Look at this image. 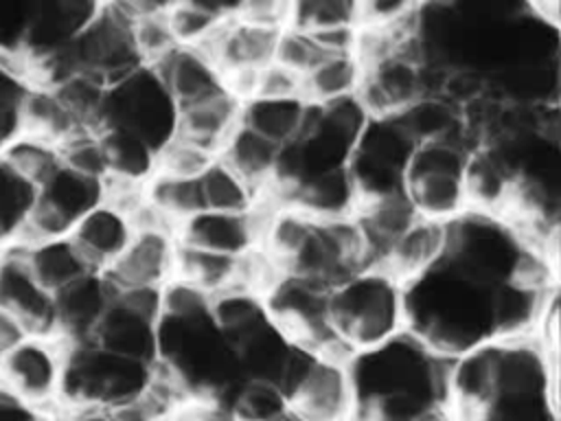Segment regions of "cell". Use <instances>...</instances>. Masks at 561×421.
<instances>
[{
    "instance_id": "obj_5",
    "label": "cell",
    "mask_w": 561,
    "mask_h": 421,
    "mask_svg": "<svg viewBox=\"0 0 561 421\" xmlns=\"http://www.w3.org/2000/svg\"><path fill=\"white\" fill-rule=\"evenodd\" d=\"M153 364L114 353L94 340L68 342V362L64 392L59 403H83L110 408L131 395H138Z\"/></svg>"
},
{
    "instance_id": "obj_35",
    "label": "cell",
    "mask_w": 561,
    "mask_h": 421,
    "mask_svg": "<svg viewBox=\"0 0 561 421\" xmlns=\"http://www.w3.org/2000/svg\"><path fill=\"white\" fill-rule=\"evenodd\" d=\"M366 20V0H291V26L305 31L359 29Z\"/></svg>"
},
{
    "instance_id": "obj_33",
    "label": "cell",
    "mask_w": 561,
    "mask_h": 421,
    "mask_svg": "<svg viewBox=\"0 0 561 421\" xmlns=\"http://www.w3.org/2000/svg\"><path fill=\"white\" fill-rule=\"evenodd\" d=\"M99 134L107 153V175H121L140 182H147L153 175L158 149L151 143L118 125H103Z\"/></svg>"
},
{
    "instance_id": "obj_15",
    "label": "cell",
    "mask_w": 561,
    "mask_h": 421,
    "mask_svg": "<svg viewBox=\"0 0 561 421\" xmlns=\"http://www.w3.org/2000/svg\"><path fill=\"white\" fill-rule=\"evenodd\" d=\"M114 298L105 272H90L55 294V327L66 342L90 340Z\"/></svg>"
},
{
    "instance_id": "obj_46",
    "label": "cell",
    "mask_w": 561,
    "mask_h": 421,
    "mask_svg": "<svg viewBox=\"0 0 561 421\" xmlns=\"http://www.w3.org/2000/svg\"><path fill=\"white\" fill-rule=\"evenodd\" d=\"M53 421H112L105 408L83 403H59V414Z\"/></svg>"
},
{
    "instance_id": "obj_14",
    "label": "cell",
    "mask_w": 561,
    "mask_h": 421,
    "mask_svg": "<svg viewBox=\"0 0 561 421\" xmlns=\"http://www.w3.org/2000/svg\"><path fill=\"white\" fill-rule=\"evenodd\" d=\"M175 232L188 246L241 257L259 246L261 219L252 208L245 213L202 208L184 219Z\"/></svg>"
},
{
    "instance_id": "obj_26",
    "label": "cell",
    "mask_w": 561,
    "mask_h": 421,
    "mask_svg": "<svg viewBox=\"0 0 561 421\" xmlns=\"http://www.w3.org/2000/svg\"><path fill=\"white\" fill-rule=\"evenodd\" d=\"M364 79V64L353 50L322 55L302 77L300 94L311 105H324L357 94Z\"/></svg>"
},
{
    "instance_id": "obj_22",
    "label": "cell",
    "mask_w": 561,
    "mask_h": 421,
    "mask_svg": "<svg viewBox=\"0 0 561 421\" xmlns=\"http://www.w3.org/2000/svg\"><path fill=\"white\" fill-rule=\"evenodd\" d=\"M550 289L528 285L519 278H506L491 287L493 338H519L537 331Z\"/></svg>"
},
{
    "instance_id": "obj_3",
    "label": "cell",
    "mask_w": 561,
    "mask_h": 421,
    "mask_svg": "<svg viewBox=\"0 0 561 421\" xmlns=\"http://www.w3.org/2000/svg\"><path fill=\"white\" fill-rule=\"evenodd\" d=\"M278 384L289 397L291 412L305 421H351L355 417L348 357L318 353L294 342Z\"/></svg>"
},
{
    "instance_id": "obj_37",
    "label": "cell",
    "mask_w": 561,
    "mask_h": 421,
    "mask_svg": "<svg viewBox=\"0 0 561 421\" xmlns=\"http://www.w3.org/2000/svg\"><path fill=\"white\" fill-rule=\"evenodd\" d=\"M164 15L178 46H204L228 18L210 0H173L164 7Z\"/></svg>"
},
{
    "instance_id": "obj_41",
    "label": "cell",
    "mask_w": 561,
    "mask_h": 421,
    "mask_svg": "<svg viewBox=\"0 0 561 421\" xmlns=\"http://www.w3.org/2000/svg\"><path fill=\"white\" fill-rule=\"evenodd\" d=\"M136 48L147 66H153L158 59H162L171 48H175V37L171 33L169 20L164 15V9H153L142 13L131 24Z\"/></svg>"
},
{
    "instance_id": "obj_48",
    "label": "cell",
    "mask_w": 561,
    "mask_h": 421,
    "mask_svg": "<svg viewBox=\"0 0 561 421\" xmlns=\"http://www.w3.org/2000/svg\"><path fill=\"white\" fill-rule=\"evenodd\" d=\"M215 410L204 403H184L167 421H213Z\"/></svg>"
},
{
    "instance_id": "obj_38",
    "label": "cell",
    "mask_w": 561,
    "mask_h": 421,
    "mask_svg": "<svg viewBox=\"0 0 561 421\" xmlns=\"http://www.w3.org/2000/svg\"><path fill=\"white\" fill-rule=\"evenodd\" d=\"M327 53L335 50H329L316 33L289 24L278 31L274 61L302 77Z\"/></svg>"
},
{
    "instance_id": "obj_1",
    "label": "cell",
    "mask_w": 561,
    "mask_h": 421,
    "mask_svg": "<svg viewBox=\"0 0 561 421\" xmlns=\"http://www.w3.org/2000/svg\"><path fill=\"white\" fill-rule=\"evenodd\" d=\"M405 331L447 357L493 340L491 287L473 283L443 259L405 283Z\"/></svg>"
},
{
    "instance_id": "obj_9",
    "label": "cell",
    "mask_w": 561,
    "mask_h": 421,
    "mask_svg": "<svg viewBox=\"0 0 561 421\" xmlns=\"http://www.w3.org/2000/svg\"><path fill=\"white\" fill-rule=\"evenodd\" d=\"M103 180L81 173L59 160L37 180V202L24 243L68 235L90 208L103 202Z\"/></svg>"
},
{
    "instance_id": "obj_43",
    "label": "cell",
    "mask_w": 561,
    "mask_h": 421,
    "mask_svg": "<svg viewBox=\"0 0 561 421\" xmlns=\"http://www.w3.org/2000/svg\"><path fill=\"white\" fill-rule=\"evenodd\" d=\"M296 94H300V75L280 66L278 61H270L256 72L250 96H296Z\"/></svg>"
},
{
    "instance_id": "obj_31",
    "label": "cell",
    "mask_w": 561,
    "mask_h": 421,
    "mask_svg": "<svg viewBox=\"0 0 561 421\" xmlns=\"http://www.w3.org/2000/svg\"><path fill=\"white\" fill-rule=\"evenodd\" d=\"M175 278H182L208 296L237 285L239 276V257L204 250L188 246L178 239L175 252Z\"/></svg>"
},
{
    "instance_id": "obj_50",
    "label": "cell",
    "mask_w": 561,
    "mask_h": 421,
    "mask_svg": "<svg viewBox=\"0 0 561 421\" xmlns=\"http://www.w3.org/2000/svg\"><path fill=\"white\" fill-rule=\"evenodd\" d=\"M430 2H436V4H456L458 0H430Z\"/></svg>"
},
{
    "instance_id": "obj_29",
    "label": "cell",
    "mask_w": 561,
    "mask_h": 421,
    "mask_svg": "<svg viewBox=\"0 0 561 421\" xmlns=\"http://www.w3.org/2000/svg\"><path fill=\"white\" fill-rule=\"evenodd\" d=\"M219 158H224L232 169H237L252 184L263 189L276 178L280 147L256 134L254 129L239 123V127L224 143Z\"/></svg>"
},
{
    "instance_id": "obj_40",
    "label": "cell",
    "mask_w": 561,
    "mask_h": 421,
    "mask_svg": "<svg viewBox=\"0 0 561 421\" xmlns=\"http://www.w3.org/2000/svg\"><path fill=\"white\" fill-rule=\"evenodd\" d=\"M217 158L210 151L202 149L193 140L180 136L175 132L173 138H169L156 156V171L153 173H164V175H178V178H197L208 162Z\"/></svg>"
},
{
    "instance_id": "obj_49",
    "label": "cell",
    "mask_w": 561,
    "mask_h": 421,
    "mask_svg": "<svg viewBox=\"0 0 561 421\" xmlns=\"http://www.w3.org/2000/svg\"><path fill=\"white\" fill-rule=\"evenodd\" d=\"M280 421H305L302 417H298V414H294V412H289L285 419H280Z\"/></svg>"
},
{
    "instance_id": "obj_7",
    "label": "cell",
    "mask_w": 561,
    "mask_h": 421,
    "mask_svg": "<svg viewBox=\"0 0 561 421\" xmlns=\"http://www.w3.org/2000/svg\"><path fill=\"white\" fill-rule=\"evenodd\" d=\"M68 342L57 333H28L0 360V388L50 410L59 406Z\"/></svg>"
},
{
    "instance_id": "obj_23",
    "label": "cell",
    "mask_w": 561,
    "mask_h": 421,
    "mask_svg": "<svg viewBox=\"0 0 561 421\" xmlns=\"http://www.w3.org/2000/svg\"><path fill=\"white\" fill-rule=\"evenodd\" d=\"M37 281L53 294L66 289L81 276L94 272L70 235L44 237L20 246Z\"/></svg>"
},
{
    "instance_id": "obj_24",
    "label": "cell",
    "mask_w": 561,
    "mask_h": 421,
    "mask_svg": "<svg viewBox=\"0 0 561 421\" xmlns=\"http://www.w3.org/2000/svg\"><path fill=\"white\" fill-rule=\"evenodd\" d=\"M311 103L296 96H250L241 105V123L278 147L294 143L309 118Z\"/></svg>"
},
{
    "instance_id": "obj_11",
    "label": "cell",
    "mask_w": 561,
    "mask_h": 421,
    "mask_svg": "<svg viewBox=\"0 0 561 421\" xmlns=\"http://www.w3.org/2000/svg\"><path fill=\"white\" fill-rule=\"evenodd\" d=\"M178 232L171 228H140L123 254L105 270L114 289L131 285H164L173 278Z\"/></svg>"
},
{
    "instance_id": "obj_34",
    "label": "cell",
    "mask_w": 561,
    "mask_h": 421,
    "mask_svg": "<svg viewBox=\"0 0 561 421\" xmlns=\"http://www.w3.org/2000/svg\"><path fill=\"white\" fill-rule=\"evenodd\" d=\"M228 414L234 421H280L291 412L289 397L280 384L241 377L228 390Z\"/></svg>"
},
{
    "instance_id": "obj_47",
    "label": "cell",
    "mask_w": 561,
    "mask_h": 421,
    "mask_svg": "<svg viewBox=\"0 0 561 421\" xmlns=\"http://www.w3.org/2000/svg\"><path fill=\"white\" fill-rule=\"evenodd\" d=\"M414 0H366L368 4V20H379V18H392L410 11V4Z\"/></svg>"
},
{
    "instance_id": "obj_39",
    "label": "cell",
    "mask_w": 561,
    "mask_h": 421,
    "mask_svg": "<svg viewBox=\"0 0 561 421\" xmlns=\"http://www.w3.org/2000/svg\"><path fill=\"white\" fill-rule=\"evenodd\" d=\"M35 0H0V59L18 64L33 20Z\"/></svg>"
},
{
    "instance_id": "obj_12",
    "label": "cell",
    "mask_w": 561,
    "mask_h": 421,
    "mask_svg": "<svg viewBox=\"0 0 561 421\" xmlns=\"http://www.w3.org/2000/svg\"><path fill=\"white\" fill-rule=\"evenodd\" d=\"M0 307L18 316L31 333H57L55 294L37 281L20 248L0 250Z\"/></svg>"
},
{
    "instance_id": "obj_21",
    "label": "cell",
    "mask_w": 561,
    "mask_h": 421,
    "mask_svg": "<svg viewBox=\"0 0 561 421\" xmlns=\"http://www.w3.org/2000/svg\"><path fill=\"white\" fill-rule=\"evenodd\" d=\"M164 88L180 105L193 103L226 88V79L213 59L197 46H175L153 64Z\"/></svg>"
},
{
    "instance_id": "obj_25",
    "label": "cell",
    "mask_w": 561,
    "mask_h": 421,
    "mask_svg": "<svg viewBox=\"0 0 561 421\" xmlns=\"http://www.w3.org/2000/svg\"><path fill=\"white\" fill-rule=\"evenodd\" d=\"M37 202V184L0 151V250L20 248Z\"/></svg>"
},
{
    "instance_id": "obj_45",
    "label": "cell",
    "mask_w": 561,
    "mask_h": 421,
    "mask_svg": "<svg viewBox=\"0 0 561 421\" xmlns=\"http://www.w3.org/2000/svg\"><path fill=\"white\" fill-rule=\"evenodd\" d=\"M31 331L26 329V325L13 316L11 311L0 307V360L22 340L26 338Z\"/></svg>"
},
{
    "instance_id": "obj_27",
    "label": "cell",
    "mask_w": 561,
    "mask_h": 421,
    "mask_svg": "<svg viewBox=\"0 0 561 421\" xmlns=\"http://www.w3.org/2000/svg\"><path fill=\"white\" fill-rule=\"evenodd\" d=\"M392 116L416 145L467 138L462 110L443 94H423Z\"/></svg>"
},
{
    "instance_id": "obj_10",
    "label": "cell",
    "mask_w": 561,
    "mask_h": 421,
    "mask_svg": "<svg viewBox=\"0 0 561 421\" xmlns=\"http://www.w3.org/2000/svg\"><path fill=\"white\" fill-rule=\"evenodd\" d=\"M278 31L228 15L202 48L226 79V86L243 101L252 94L256 72L274 61Z\"/></svg>"
},
{
    "instance_id": "obj_13",
    "label": "cell",
    "mask_w": 561,
    "mask_h": 421,
    "mask_svg": "<svg viewBox=\"0 0 561 421\" xmlns=\"http://www.w3.org/2000/svg\"><path fill=\"white\" fill-rule=\"evenodd\" d=\"M105 0H35L24 44L26 64H37L68 46L103 9Z\"/></svg>"
},
{
    "instance_id": "obj_4",
    "label": "cell",
    "mask_w": 561,
    "mask_h": 421,
    "mask_svg": "<svg viewBox=\"0 0 561 421\" xmlns=\"http://www.w3.org/2000/svg\"><path fill=\"white\" fill-rule=\"evenodd\" d=\"M469 156L467 140H434L414 147L403 186L421 217L451 221L467 213L465 171Z\"/></svg>"
},
{
    "instance_id": "obj_8",
    "label": "cell",
    "mask_w": 561,
    "mask_h": 421,
    "mask_svg": "<svg viewBox=\"0 0 561 421\" xmlns=\"http://www.w3.org/2000/svg\"><path fill=\"white\" fill-rule=\"evenodd\" d=\"M416 143L401 127L397 116H370L348 160V173L359 202L403 189L405 167Z\"/></svg>"
},
{
    "instance_id": "obj_44",
    "label": "cell",
    "mask_w": 561,
    "mask_h": 421,
    "mask_svg": "<svg viewBox=\"0 0 561 421\" xmlns=\"http://www.w3.org/2000/svg\"><path fill=\"white\" fill-rule=\"evenodd\" d=\"M0 421H53L48 410L37 408L0 388Z\"/></svg>"
},
{
    "instance_id": "obj_28",
    "label": "cell",
    "mask_w": 561,
    "mask_h": 421,
    "mask_svg": "<svg viewBox=\"0 0 561 421\" xmlns=\"http://www.w3.org/2000/svg\"><path fill=\"white\" fill-rule=\"evenodd\" d=\"M291 349L294 340L280 327H276L272 318L234 344L243 377L267 379L276 384L283 377Z\"/></svg>"
},
{
    "instance_id": "obj_16",
    "label": "cell",
    "mask_w": 561,
    "mask_h": 421,
    "mask_svg": "<svg viewBox=\"0 0 561 421\" xmlns=\"http://www.w3.org/2000/svg\"><path fill=\"white\" fill-rule=\"evenodd\" d=\"M136 228L127 210L103 200L90 208L68 232L88 263L105 272L127 248Z\"/></svg>"
},
{
    "instance_id": "obj_19",
    "label": "cell",
    "mask_w": 561,
    "mask_h": 421,
    "mask_svg": "<svg viewBox=\"0 0 561 421\" xmlns=\"http://www.w3.org/2000/svg\"><path fill=\"white\" fill-rule=\"evenodd\" d=\"M465 186L467 210L504 217L517 189V173L493 147L482 145L469 156Z\"/></svg>"
},
{
    "instance_id": "obj_42",
    "label": "cell",
    "mask_w": 561,
    "mask_h": 421,
    "mask_svg": "<svg viewBox=\"0 0 561 421\" xmlns=\"http://www.w3.org/2000/svg\"><path fill=\"white\" fill-rule=\"evenodd\" d=\"M232 15L256 26L280 31L291 24V0H241Z\"/></svg>"
},
{
    "instance_id": "obj_6",
    "label": "cell",
    "mask_w": 561,
    "mask_h": 421,
    "mask_svg": "<svg viewBox=\"0 0 561 421\" xmlns=\"http://www.w3.org/2000/svg\"><path fill=\"white\" fill-rule=\"evenodd\" d=\"M178 103L164 88L153 66H140L127 77L107 86L101 127H125L160 149L178 132Z\"/></svg>"
},
{
    "instance_id": "obj_32",
    "label": "cell",
    "mask_w": 561,
    "mask_h": 421,
    "mask_svg": "<svg viewBox=\"0 0 561 421\" xmlns=\"http://www.w3.org/2000/svg\"><path fill=\"white\" fill-rule=\"evenodd\" d=\"M210 318L232 346L270 320L263 296L241 285L226 287L210 296Z\"/></svg>"
},
{
    "instance_id": "obj_2",
    "label": "cell",
    "mask_w": 561,
    "mask_h": 421,
    "mask_svg": "<svg viewBox=\"0 0 561 421\" xmlns=\"http://www.w3.org/2000/svg\"><path fill=\"white\" fill-rule=\"evenodd\" d=\"M329 316L351 353L405 331V285L381 265H366L329 292Z\"/></svg>"
},
{
    "instance_id": "obj_17",
    "label": "cell",
    "mask_w": 561,
    "mask_h": 421,
    "mask_svg": "<svg viewBox=\"0 0 561 421\" xmlns=\"http://www.w3.org/2000/svg\"><path fill=\"white\" fill-rule=\"evenodd\" d=\"M447 254V221L416 217L383 252L381 265L403 285L419 278Z\"/></svg>"
},
{
    "instance_id": "obj_18",
    "label": "cell",
    "mask_w": 561,
    "mask_h": 421,
    "mask_svg": "<svg viewBox=\"0 0 561 421\" xmlns=\"http://www.w3.org/2000/svg\"><path fill=\"white\" fill-rule=\"evenodd\" d=\"M241 105L243 101L228 86L193 103L180 105L178 134L213 156H219L224 143L241 123Z\"/></svg>"
},
{
    "instance_id": "obj_36",
    "label": "cell",
    "mask_w": 561,
    "mask_h": 421,
    "mask_svg": "<svg viewBox=\"0 0 561 421\" xmlns=\"http://www.w3.org/2000/svg\"><path fill=\"white\" fill-rule=\"evenodd\" d=\"M151 206L178 230V226L193 213L202 210L197 178H178L153 173L145 184Z\"/></svg>"
},
{
    "instance_id": "obj_30",
    "label": "cell",
    "mask_w": 561,
    "mask_h": 421,
    "mask_svg": "<svg viewBox=\"0 0 561 421\" xmlns=\"http://www.w3.org/2000/svg\"><path fill=\"white\" fill-rule=\"evenodd\" d=\"M202 208L245 213L259 202L261 189L232 169L224 158H213L197 175Z\"/></svg>"
},
{
    "instance_id": "obj_20",
    "label": "cell",
    "mask_w": 561,
    "mask_h": 421,
    "mask_svg": "<svg viewBox=\"0 0 561 421\" xmlns=\"http://www.w3.org/2000/svg\"><path fill=\"white\" fill-rule=\"evenodd\" d=\"M90 340L138 362L156 364L158 360V320L131 309L116 296Z\"/></svg>"
}]
</instances>
